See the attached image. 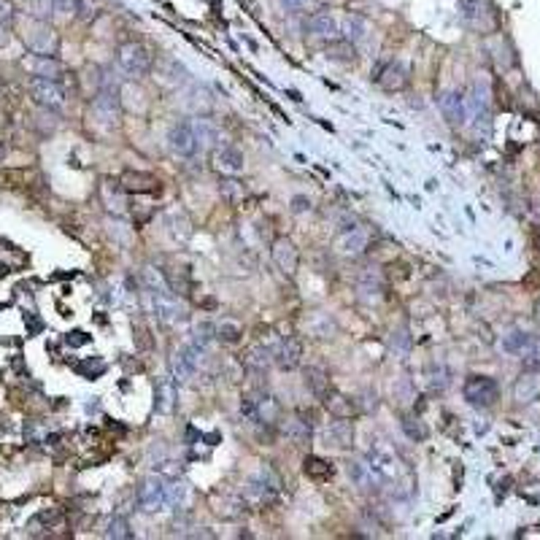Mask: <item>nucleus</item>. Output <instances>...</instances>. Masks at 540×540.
Instances as JSON below:
<instances>
[{"instance_id": "obj_49", "label": "nucleus", "mask_w": 540, "mask_h": 540, "mask_svg": "<svg viewBox=\"0 0 540 540\" xmlns=\"http://www.w3.org/2000/svg\"><path fill=\"white\" fill-rule=\"evenodd\" d=\"M65 344L68 346H84V344H89V335L82 332V329H73V332H68L65 335Z\"/></svg>"}, {"instance_id": "obj_41", "label": "nucleus", "mask_w": 540, "mask_h": 540, "mask_svg": "<svg viewBox=\"0 0 540 540\" xmlns=\"http://www.w3.org/2000/svg\"><path fill=\"white\" fill-rule=\"evenodd\" d=\"M213 510H216L219 516H225V519H238L246 510V503L244 500H232V497H222V503H216Z\"/></svg>"}, {"instance_id": "obj_28", "label": "nucleus", "mask_w": 540, "mask_h": 540, "mask_svg": "<svg viewBox=\"0 0 540 540\" xmlns=\"http://www.w3.org/2000/svg\"><path fill=\"white\" fill-rule=\"evenodd\" d=\"M368 244H370V232H368V230H362V227H354L351 232H346L344 254H349V257H357V254H362V251L368 249Z\"/></svg>"}, {"instance_id": "obj_16", "label": "nucleus", "mask_w": 540, "mask_h": 540, "mask_svg": "<svg viewBox=\"0 0 540 540\" xmlns=\"http://www.w3.org/2000/svg\"><path fill=\"white\" fill-rule=\"evenodd\" d=\"M308 33L313 35V38H325V41H332V38H338V22H335V17L329 14V11H316V14H311L308 17Z\"/></svg>"}, {"instance_id": "obj_23", "label": "nucleus", "mask_w": 540, "mask_h": 540, "mask_svg": "<svg viewBox=\"0 0 540 540\" xmlns=\"http://www.w3.org/2000/svg\"><path fill=\"white\" fill-rule=\"evenodd\" d=\"M176 384L173 381H160L157 384V389H154V410L157 413H170L173 406H176Z\"/></svg>"}, {"instance_id": "obj_9", "label": "nucleus", "mask_w": 540, "mask_h": 540, "mask_svg": "<svg viewBox=\"0 0 540 540\" xmlns=\"http://www.w3.org/2000/svg\"><path fill=\"white\" fill-rule=\"evenodd\" d=\"M119 187H122V192H130V195H146V192L160 189V179L146 170H127V173H122Z\"/></svg>"}, {"instance_id": "obj_25", "label": "nucleus", "mask_w": 540, "mask_h": 540, "mask_svg": "<svg viewBox=\"0 0 540 540\" xmlns=\"http://www.w3.org/2000/svg\"><path fill=\"white\" fill-rule=\"evenodd\" d=\"M540 394V378L535 373H524L516 384H513V397L519 403H532Z\"/></svg>"}, {"instance_id": "obj_52", "label": "nucleus", "mask_w": 540, "mask_h": 540, "mask_svg": "<svg viewBox=\"0 0 540 540\" xmlns=\"http://www.w3.org/2000/svg\"><path fill=\"white\" fill-rule=\"evenodd\" d=\"M135 346L138 349H151V341H149V329L138 327V338H135Z\"/></svg>"}, {"instance_id": "obj_26", "label": "nucleus", "mask_w": 540, "mask_h": 540, "mask_svg": "<svg viewBox=\"0 0 540 540\" xmlns=\"http://www.w3.org/2000/svg\"><path fill=\"white\" fill-rule=\"evenodd\" d=\"M33 127L38 130V135H54V132L60 130V114L54 108L41 106V111L33 116Z\"/></svg>"}, {"instance_id": "obj_19", "label": "nucleus", "mask_w": 540, "mask_h": 540, "mask_svg": "<svg viewBox=\"0 0 540 540\" xmlns=\"http://www.w3.org/2000/svg\"><path fill=\"white\" fill-rule=\"evenodd\" d=\"M213 160H216V168L219 170H225V173H241L244 170V151L238 146H222L216 149V154H213Z\"/></svg>"}, {"instance_id": "obj_10", "label": "nucleus", "mask_w": 540, "mask_h": 540, "mask_svg": "<svg viewBox=\"0 0 540 540\" xmlns=\"http://www.w3.org/2000/svg\"><path fill=\"white\" fill-rule=\"evenodd\" d=\"M197 365H200V351L192 349L189 344L176 349V354H173V360H170V368H173L176 381H189V378L197 373Z\"/></svg>"}, {"instance_id": "obj_8", "label": "nucleus", "mask_w": 540, "mask_h": 540, "mask_svg": "<svg viewBox=\"0 0 540 540\" xmlns=\"http://www.w3.org/2000/svg\"><path fill=\"white\" fill-rule=\"evenodd\" d=\"M270 257H273V265L279 268L284 276H295L297 273L300 254H297V246L289 238H276L273 249H270Z\"/></svg>"}, {"instance_id": "obj_32", "label": "nucleus", "mask_w": 540, "mask_h": 540, "mask_svg": "<svg viewBox=\"0 0 540 540\" xmlns=\"http://www.w3.org/2000/svg\"><path fill=\"white\" fill-rule=\"evenodd\" d=\"M192 127H195L197 146H203V149H213V146H216V144H219V130L213 127V125H211V122H208V119H203V116H200V119H197V122H195V125H192Z\"/></svg>"}, {"instance_id": "obj_17", "label": "nucleus", "mask_w": 540, "mask_h": 540, "mask_svg": "<svg viewBox=\"0 0 540 540\" xmlns=\"http://www.w3.org/2000/svg\"><path fill=\"white\" fill-rule=\"evenodd\" d=\"M306 387L311 389V394L316 400H322L325 403V397L332 392V387H329V373L325 368H319V365H308L306 368Z\"/></svg>"}, {"instance_id": "obj_53", "label": "nucleus", "mask_w": 540, "mask_h": 540, "mask_svg": "<svg viewBox=\"0 0 540 540\" xmlns=\"http://www.w3.org/2000/svg\"><path fill=\"white\" fill-rule=\"evenodd\" d=\"M25 322H27V332H30V335H35V332H38V329L44 327V325H41V322H38V319H35L33 313H25Z\"/></svg>"}, {"instance_id": "obj_43", "label": "nucleus", "mask_w": 540, "mask_h": 540, "mask_svg": "<svg viewBox=\"0 0 540 540\" xmlns=\"http://www.w3.org/2000/svg\"><path fill=\"white\" fill-rule=\"evenodd\" d=\"M394 400L397 403H410V400H416V387H413V381L408 376H403L397 384H394Z\"/></svg>"}, {"instance_id": "obj_5", "label": "nucleus", "mask_w": 540, "mask_h": 540, "mask_svg": "<svg viewBox=\"0 0 540 540\" xmlns=\"http://www.w3.org/2000/svg\"><path fill=\"white\" fill-rule=\"evenodd\" d=\"M138 506L144 510H160L168 506V484L163 475H149L138 486Z\"/></svg>"}, {"instance_id": "obj_20", "label": "nucleus", "mask_w": 540, "mask_h": 540, "mask_svg": "<svg viewBox=\"0 0 540 540\" xmlns=\"http://www.w3.org/2000/svg\"><path fill=\"white\" fill-rule=\"evenodd\" d=\"M281 416V406L276 397H270V394L260 392L257 394V416H254V422H260V425H276Z\"/></svg>"}, {"instance_id": "obj_27", "label": "nucleus", "mask_w": 540, "mask_h": 540, "mask_svg": "<svg viewBox=\"0 0 540 540\" xmlns=\"http://www.w3.org/2000/svg\"><path fill=\"white\" fill-rule=\"evenodd\" d=\"M303 473L308 475V478H313V481H327V478H332V473H335V467H332V462H327V459H322V457H306V462H303Z\"/></svg>"}, {"instance_id": "obj_14", "label": "nucleus", "mask_w": 540, "mask_h": 540, "mask_svg": "<svg viewBox=\"0 0 540 540\" xmlns=\"http://www.w3.org/2000/svg\"><path fill=\"white\" fill-rule=\"evenodd\" d=\"M441 111L443 116L457 127V125H465L467 122V100L462 92H443L441 95Z\"/></svg>"}, {"instance_id": "obj_34", "label": "nucleus", "mask_w": 540, "mask_h": 540, "mask_svg": "<svg viewBox=\"0 0 540 540\" xmlns=\"http://www.w3.org/2000/svg\"><path fill=\"white\" fill-rule=\"evenodd\" d=\"M360 292L365 295H381L384 292V276H381V270L378 268H365L360 273Z\"/></svg>"}, {"instance_id": "obj_55", "label": "nucleus", "mask_w": 540, "mask_h": 540, "mask_svg": "<svg viewBox=\"0 0 540 540\" xmlns=\"http://www.w3.org/2000/svg\"><path fill=\"white\" fill-rule=\"evenodd\" d=\"M165 465H168V467L163 470L165 475H170V478H179V475H181V462H165Z\"/></svg>"}, {"instance_id": "obj_13", "label": "nucleus", "mask_w": 540, "mask_h": 540, "mask_svg": "<svg viewBox=\"0 0 540 540\" xmlns=\"http://www.w3.org/2000/svg\"><path fill=\"white\" fill-rule=\"evenodd\" d=\"M273 362L279 365L281 370H295L297 365L303 362V341L300 338H284L279 346H276V354H273Z\"/></svg>"}, {"instance_id": "obj_37", "label": "nucleus", "mask_w": 540, "mask_h": 540, "mask_svg": "<svg viewBox=\"0 0 540 540\" xmlns=\"http://www.w3.org/2000/svg\"><path fill=\"white\" fill-rule=\"evenodd\" d=\"M219 195L225 197L227 203H232V206L244 203V197H246L244 181H238V179H222V181H219Z\"/></svg>"}, {"instance_id": "obj_54", "label": "nucleus", "mask_w": 540, "mask_h": 540, "mask_svg": "<svg viewBox=\"0 0 540 540\" xmlns=\"http://www.w3.org/2000/svg\"><path fill=\"white\" fill-rule=\"evenodd\" d=\"M14 17V11H11V3H6V0H0V22L6 25L8 19Z\"/></svg>"}, {"instance_id": "obj_21", "label": "nucleus", "mask_w": 540, "mask_h": 540, "mask_svg": "<svg viewBox=\"0 0 540 540\" xmlns=\"http://www.w3.org/2000/svg\"><path fill=\"white\" fill-rule=\"evenodd\" d=\"M325 408L332 413V416H338V419H351L354 413H357V400H351V397H346L341 392H329L325 397Z\"/></svg>"}, {"instance_id": "obj_18", "label": "nucleus", "mask_w": 540, "mask_h": 540, "mask_svg": "<svg viewBox=\"0 0 540 540\" xmlns=\"http://www.w3.org/2000/svg\"><path fill=\"white\" fill-rule=\"evenodd\" d=\"M184 103H187V108L197 116H206L213 108L211 92H208L203 84H192V87L187 89V98H184Z\"/></svg>"}, {"instance_id": "obj_60", "label": "nucleus", "mask_w": 540, "mask_h": 540, "mask_svg": "<svg viewBox=\"0 0 540 540\" xmlns=\"http://www.w3.org/2000/svg\"><path fill=\"white\" fill-rule=\"evenodd\" d=\"M532 211H535V216L540 219V203H535V206H532Z\"/></svg>"}, {"instance_id": "obj_15", "label": "nucleus", "mask_w": 540, "mask_h": 540, "mask_svg": "<svg viewBox=\"0 0 540 540\" xmlns=\"http://www.w3.org/2000/svg\"><path fill=\"white\" fill-rule=\"evenodd\" d=\"M325 443L332 446V448H351V443H354V427L349 419H338L335 416V422H329L327 429H325Z\"/></svg>"}, {"instance_id": "obj_33", "label": "nucleus", "mask_w": 540, "mask_h": 540, "mask_svg": "<svg viewBox=\"0 0 540 540\" xmlns=\"http://www.w3.org/2000/svg\"><path fill=\"white\" fill-rule=\"evenodd\" d=\"M273 354H276V349H270V346H254L249 354H246V365L251 368V370H265L270 362H273Z\"/></svg>"}, {"instance_id": "obj_40", "label": "nucleus", "mask_w": 540, "mask_h": 540, "mask_svg": "<svg viewBox=\"0 0 540 540\" xmlns=\"http://www.w3.org/2000/svg\"><path fill=\"white\" fill-rule=\"evenodd\" d=\"M327 57L329 60H338V63H351L354 60V44L351 41H335L332 38V44L327 46Z\"/></svg>"}, {"instance_id": "obj_44", "label": "nucleus", "mask_w": 540, "mask_h": 540, "mask_svg": "<svg viewBox=\"0 0 540 540\" xmlns=\"http://www.w3.org/2000/svg\"><path fill=\"white\" fill-rule=\"evenodd\" d=\"M410 332L406 327L403 329H397V332H392V349H394V354H400V357H406L410 351Z\"/></svg>"}, {"instance_id": "obj_36", "label": "nucleus", "mask_w": 540, "mask_h": 540, "mask_svg": "<svg viewBox=\"0 0 540 540\" xmlns=\"http://www.w3.org/2000/svg\"><path fill=\"white\" fill-rule=\"evenodd\" d=\"M35 76H44V79H51V82H57V79L63 76V65L57 63V57L38 54V57H35Z\"/></svg>"}, {"instance_id": "obj_24", "label": "nucleus", "mask_w": 540, "mask_h": 540, "mask_svg": "<svg viewBox=\"0 0 540 540\" xmlns=\"http://www.w3.org/2000/svg\"><path fill=\"white\" fill-rule=\"evenodd\" d=\"M163 65L168 68V70H163V73H160V82H163V84H168V87H184V84L189 82V70L181 65L179 60H173V57H165Z\"/></svg>"}, {"instance_id": "obj_22", "label": "nucleus", "mask_w": 540, "mask_h": 540, "mask_svg": "<svg viewBox=\"0 0 540 540\" xmlns=\"http://www.w3.org/2000/svg\"><path fill=\"white\" fill-rule=\"evenodd\" d=\"M311 435H313L311 422L289 419V422L284 425V438L292 443V446H306V443H311Z\"/></svg>"}, {"instance_id": "obj_35", "label": "nucleus", "mask_w": 540, "mask_h": 540, "mask_svg": "<svg viewBox=\"0 0 540 540\" xmlns=\"http://www.w3.org/2000/svg\"><path fill=\"white\" fill-rule=\"evenodd\" d=\"M213 338H216V325H211V322H200V325L192 329V341H189V346L203 354Z\"/></svg>"}, {"instance_id": "obj_56", "label": "nucleus", "mask_w": 540, "mask_h": 540, "mask_svg": "<svg viewBox=\"0 0 540 540\" xmlns=\"http://www.w3.org/2000/svg\"><path fill=\"white\" fill-rule=\"evenodd\" d=\"M8 44V33H6V25L0 22V46H6Z\"/></svg>"}, {"instance_id": "obj_59", "label": "nucleus", "mask_w": 540, "mask_h": 540, "mask_svg": "<svg viewBox=\"0 0 540 540\" xmlns=\"http://www.w3.org/2000/svg\"><path fill=\"white\" fill-rule=\"evenodd\" d=\"M3 160H6V146L0 144V163H3Z\"/></svg>"}, {"instance_id": "obj_38", "label": "nucleus", "mask_w": 540, "mask_h": 540, "mask_svg": "<svg viewBox=\"0 0 540 540\" xmlns=\"http://www.w3.org/2000/svg\"><path fill=\"white\" fill-rule=\"evenodd\" d=\"M106 538H114V540H130L132 538V529H130V522L125 519V516H111L108 524H106V532H103Z\"/></svg>"}, {"instance_id": "obj_47", "label": "nucleus", "mask_w": 540, "mask_h": 540, "mask_svg": "<svg viewBox=\"0 0 540 540\" xmlns=\"http://www.w3.org/2000/svg\"><path fill=\"white\" fill-rule=\"evenodd\" d=\"M311 0H279V6L287 11V14H300L303 8H308Z\"/></svg>"}, {"instance_id": "obj_39", "label": "nucleus", "mask_w": 540, "mask_h": 540, "mask_svg": "<svg viewBox=\"0 0 540 540\" xmlns=\"http://www.w3.org/2000/svg\"><path fill=\"white\" fill-rule=\"evenodd\" d=\"M403 432H406L408 441H413V443H422L429 438L427 425L422 422V419H416V416H406V419H403Z\"/></svg>"}, {"instance_id": "obj_46", "label": "nucleus", "mask_w": 540, "mask_h": 540, "mask_svg": "<svg viewBox=\"0 0 540 540\" xmlns=\"http://www.w3.org/2000/svg\"><path fill=\"white\" fill-rule=\"evenodd\" d=\"M63 519V510L60 508H49V510H41L38 516H35V522H41L44 527H54V524H60Z\"/></svg>"}, {"instance_id": "obj_31", "label": "nucleus", "mask_w": 540, "mask_h": 540, "mask_svg": "<svg viewBox=\"0 0 540 540\" xmlns=\"http://www.w3.org/2000/svg\"><path fill=\"white\" fill-rule=\"evenodd\" d=\"M532 344V335L524 329H510L503 335V351L506 354H524V349Z\"/></svg>"}, {"instance_id": "obj_42", "label": "nucleus", "mask_w": 540, "mask_h": 540, "mask_svg": "<svg viewBox=\"0 0 540 540\" xmlns=\"http://www.w3.org/2000/svg\"><path fill=\"white\" fill-rule=\"evenodd\" d=\"M130 216H132V222H135L138 227H144L149 219L154 216V206L146 203V200H132L130 203Z\"/></svg>"}, {"instance_id": "obj_50", "label": "nucleus", "mask_w": 540, "mask_h": 540, "mask_svg": "<svg viewBox=\"0 0 540 540\" xmlns=\"http://www.w3.org/2000/svg\"><path fill=\"white\" fill-rule=\"evenodd\" d=\"M306 211H311V200L306 195L292 197V213H306Z\"/></svg>"}, {"instance_id": "obj_29", "label": "nucleus", "mask_w": 540, "mask_h": 540, "mask_svg": "<svg viewBox=\"0 0 540 540\" xmlns=\"http://www.w3.org/2000/svg\"><path fill=\"white\" fill-rule=\"evenodd\" d=\"M344 38L346 41H351V44H360V41H365V35H368V22H365V17H360V14H349V17L344 19Z\"/></svg>"}, {"instance_id": "obj_51", "label": "nucleus", "mask_w": 540, "mask_h": 540, "mask_svg": "<svg viewBox=\"0 0 540 540\" xmlns=\"http://www.w3.org/2000/svg\"><path fill=\"white\" fill-rule=\"evenodd\" d=\"M349 475H351L357 484H362V481H365V465H360V462H351V465H349Z\"/></svg>"}, {"instance_id": "obj_2", "label": "nucleus", "mask_w": 540, "mask_h": 540, "mask_svg": "<svg viewBox=\"0 0 540 540\" xmlns=\"http://www.w3.org/2000/svg\"><path fill=\"white\" fill-rule=\"evenodd\" d=\"M116 60H119V68L130 76V79H141V76H146L151 65H154V54L149 46L144 44H125V46H119V54H116Z\"/></svg>"}, {"instance_id": "obj_12", "label": "nucleus", "mask_w": 540, "mask_h": 540, "mask_svg": "<svg viewBox=\"0 0 540 540\" xmlns=\"http://www.w3.org/2000/svg\"><path fill=\"white\" fill-rule=\"evenodd\" d=\"M378 84L387 89V92H400V89H406L410 82V70L406 63H400V60H394L389 65L384 68L381 73L376 76Z\"/></svg>"}, {"instance_id": "obj_48", "label": "nucleus", "mask_w": 540, "mask_h": 540, "mask_svg": "<svg viewBox=\"0 0 540 540\" xmlns=\"http://www.w3.org/2000/svg\"><path fill=\"white\" fill-rule=\"evenodd\" d=\"M76 6H79V0H51V8L57 14H73Z\"/></svg>"}, {"instance_id": "obj_6", "label": "nucleus", "mask_w": 540, "mask_h": 540, "mask_svg": "<svg viewBox=\"0 0 540 540\" xmlns=\"http://www.w3.org/2000/svg\"><path fill=\"white\" fill-rule=\"evenodd\" d=\"M30 95H33L38 106H46V108H54V111H60L65 106L63 87L57 82H51V79H44V76H33L30 79Z\"/></svg>"}, {"instance_id": "obj_11", "label": "nucleus", "mask_w": 540, "mask_h": 540, "mask_svg": "<svg viewBox=\"0 0 540 540\" xmlns=\"http://www.w3.org/2000/svg\"><path fill=\"white\" fill-rule=\"evenodd\" d=\"M168 146H170L173 154H179V157H192L197 151L195 127H192V125H176L173 130L168 132Z\"/></svg>"}, {"instance_id": "obj_7", "label": "nucleus", "mask_w": 540, "mask_h": 540, "mask_svg": "<svg viewBox=\"0 0 540 540\" xmlns=\"http://www.w3.org/2000/svg\"><path fill=\"white\" fill-rule=\"evenodd\" d=\"M151 295V303H154V313L163 319L165 325H179L187 319V308L179 303V297L173 295L170 289H163V292H149Z\"/></svg>"}, {"instance_id": "obj_1", "label": "nucleus", "mask_w": 540, "mask_h": 540, "mask_svg": "<svg viewBox=\"0 0 540 540\" xmlns=\"http://www.w3.org/2000/svg\"><path fill=\"white\" fill-rule=\"evenodd\" d=\"M119 114H122V106H119L116 89H100L89 103V125H95L103 132L114 130L119 125Z\"/></svg>"}, {"instance_id": "obj_57", "label": "nucleus", "mask_w": 540, "mask_h": 540, "mask_svg": "<svg viewBox=\"0 0 540 540\" xmlns=\"http://www.w3.org/2000/svg\"><path fill=\"white\" fill-rule=\"evenodd\" d=\"M203 308L213 311V308H216V300H213V297H206V300H203Z\"/></svg>"}, {"instance_id": "obj_4", "label": "nucleus", "mask_w": 540, "mask_h": 540, "mask_svg": "<svg viewBox=\"0 0 540 540\" xmlns=\"http://www.w3.org/2000/svg\"><path fill=\"white\" fill-rule=\"evenodd\" d=\"M25 44L35 51V54H46L54 57L57 54V35L44 19H33L30 27L25 30Z\"/></svg>"}, {"instance_id": "obj_3", "label": "nucleus", "mask_w": 540, "mask_h": 540, "mask_svg": "<svg viewBox=\"0 0 540 540\" xmlns=\"http://www.w3.org/2000/svg\"><path fill=\"white\" fill-rule=\"evenodd\" d=\"M462 394L473 408H491L500 397V387L491 376H470L462 387Z\"/></svg>"}, {"instance_id": "obj_30", "label": "nucleus", "mask_w": 540, "mask_h": 540, "mask_svg": "<svg viewBox=\"0 0 540 540\" xmlns=\"http://www.w3.org/2000/svg\"><path fill=\"white\" fill-rule=\"evenodd\" d=\"M216 338L222 341V344H241V338H244V325H238L235 319H222V322H216Z\"/></svg>"}, {"instance_id": "obj_61", "label": "nucleus", "mask_w": 540, "mask_h": 540, "mask_svg": "<svg viewBox=\"0 0 540 540\" xmlns=\"http://www.w3.org/2000/svg\"><path fill=\"white\" fill-rule=\"evenodd\" d=\"M25 3H27V0H25Z\"/></svg>"}, {"instance_id": "obj_45", "label": "nucleus", "mask_w": 540, "mask_h": 540, "mask_svg": "<svg viewBox=\"0 0 540 540\" xmlns=\"http://www.w3.org/2000/svg\"><path fill=\"white\" fill-rule=\"evenodd\" d=\"M76 11H79V19H84V22H92V19L100 17V3L98 0H79Z\"/></svg>"}, {"instance_id": "obj_58", "label": "nucleus", "mask_w": 540, "mask_h": 540, "mask_svg": "<svg viewBox=\"0 0 540 540\" xmlns=\"http://www.w3.org/2000/svg\"><path fill=\"white\" fill-rule=\"evenodd\" d=\"M192 538H213V532H208V529H200V532H192Z\"/></svg>"}]
</instances>
